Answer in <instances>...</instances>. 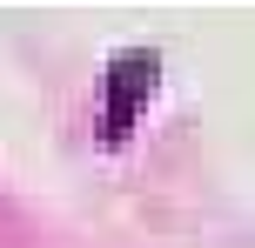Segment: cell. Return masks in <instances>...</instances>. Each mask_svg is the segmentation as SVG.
Here are the masks:
<instances>
[{
    "label": "cell",
    "mask_w": 255,
    "mask_h": 248,
    "mask_svg": "<svg viewBox=\"0 0 255 248\" xmlns=\"http://www.w3.org/2000/svg\"><path fill=\"white\" fill-rule=\"evenodd\" d=\"M154 74H161V54L154 47H128L115 54V67H108V141H121L128 128H134V114H141V94L154 87Z\"/></svg>",
    "instance_id": "6da1fadb"
}]
</instances>
